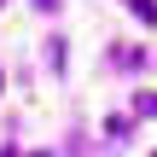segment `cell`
Segmentation results:
<instances>
[{
  "instance_id": "obj_1",
  "label": "cell",
  "mask_w": 157,
  "mask_h": 157,
  "mask_svg": "<svg viewBox=\"0 0 157 157\" xmlns=\"http://www.w3.org/2000/svg\"><path fill=\"white\" fill-rule=\"evenodd\" d=\"M122 6H128L140 23H151V29H157V0H122Z\"/></svg>"
},
{
  "instance_id": "obj_2",
  "label": "cell",
  "mask_w": 157,
  "mask_h": 157,
  "mask_svg": "<svg viewBox=\"0 0 157 157\" xmlns=\"http://www.w3.org/2000/svg\"><path fill=\"white\" fill-rule=\"evenodd\" d=\"M134 111L140 117H157V93H134Z\"/></svg>"
},
{
  "instance_id": "obj_3",
  "label": "cell",
  "mask_w": 157,
  "mask_h": 157,
  "mask_svg": "<svg viewBox=\"0 0 157 157\" xmlns=\"http://www.w3.org/2000/svg\"><path fill=\"white\" fill-rule=\"evenodd\" d=\"M35 6H41V12H58V0H35Z\"/></svg>"
}]
</instances>
